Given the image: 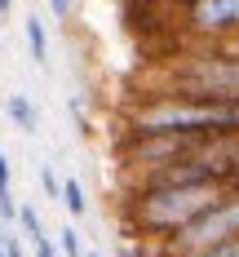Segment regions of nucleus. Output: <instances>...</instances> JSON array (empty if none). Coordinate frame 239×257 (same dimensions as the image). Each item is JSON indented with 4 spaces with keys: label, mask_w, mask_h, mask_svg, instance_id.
Listing matches in <instances>:
<instances>
[{
    "label": "nucleus",
    "mask_w": 239,
    "mask_h": 257,
    "mask_svg": "<svg viewBox=\"0 0 239 257\" xmlns=\"http://www.w3.org/2000/svg\"><path fill=\"white\" fill-rule=\"evenodd\" d=\"M129 133H182V138H239V98H204L182 89L142 93L124 111Z\"/></svg>",
    "instance_id": "f257e3e1"
},
{
    "label": "nucleus",
    "mask_w": 239,
    "mask_h": 257,
    "mask_svg": "<svg viewBox=\"0 0 239 257\" xmlns=\"http://www.w3.org/2000/svg\"><path fill=\"white\" fill-rule=\"evenodd\" d=\"M217 186H199V182H155V178H133L124 191V226L133 239H151L164 244L168 235H177L199 217L204 208L217 200Z\"/></svg>",
    "instance_id": "f03ea898"
},
{
    "label": "nucleus",
    "mask_w": 239,
    "mask_h": 257,
    "mask_svg": "<svg viewBox=\"0 0 239 257\" xmlns=\"http://www.w3.org/2000/svg\"><path fill=\"white\" fill-rule=\"evenodd\" d=\"M164 89L204 93V98H239V40H221V45L204 40V49L173 58V67L164 71Z\"/></svg>",
    "instance_id": "7ed1b4c3"
},
{
    "label": "nucleus",
    "mask_w": 239,
    "mask_h": 257,
    "mask_svg": "<svg viewBox=\"0 0 239 257\" xmlns=\"http://www.w3.org/2000/svg\"><path fill=\"white\" fill-rule=\"evenodd\" d=\"M186 31L199 40H239V0H195L186 9Z\"/></svg>",
    "instance_id": "20e7f679"
},
{
    "label": "nucleus",
    "mask_w": 239,
    "mask_h": 257,
    "mask_svg": "<svg viewBox=\"0 0 239 257\" xmlns=\"http://www.w3.org/2000/svg\"><path fill=\"white\" fill-rule=\"evenodd\" d=\"M5 115L14 120V128H23V133H36L40 128V111H36V102L27 93H9L5 98Z\"/></svg>",
    "instance_id": "39448f33"
},
{
    "label": "nucleus",
    "mask_w": 239,
    "mask_h": 257,
    "mask_svg": "<svg viewBox=\"0 0 239 257\" xmlns=\"http://www.w3.org/2000/svg\"><path fill=\"white\" fill-rule=\"evenodd\" d=\"M23 31H27L31 62H36V67H45V62H49V36H45V23H40L36 14H27V18H23Z\"/></svg>",
    "instance_id": "423d86ee"
},
{
    "label": "nucleus",
    "mask_w": 239,
    "mask_h": 257,
    "mask_svg": "<svg viewBox=\"0 0 239 257\" xmlns=\"http://www.w3.org/2000/svg\"><path fill=\"white\" fill-rule=\"evenodd\" d=\"M62 208H67L71 217H84V213H89V195H84L80 178H62Z\"/></svg>",
    "instance_id": "0eeeda50"
},
{
    "label": "nucleus",
    "mask_w": 239,
    "mask_h": 257,
    "mask_svg": "<svg viewBox=\"0 0 239 257\" xmlns=\"http://www.w3.org/2000/svg\"><path fill=\"white\" fill-rule=\"evenodd\" d=\"M18 226L27 231V239H36V235H49V231H45V222H40V213H36L31 204H18Z\"/></svg>",
    "instance_id": "6e6552de"
},
{
    "label": "nucleus",
    "mask_w": 239,
    "mask_h": 257,
    "mask_svg": "<svg viewBox=\"0 0 239 257\" xmlns=\"http://www.w3.org/2000/svg\"><path fill=\"white\" fill-rule=\"evenodd\" d=\"M58 248H62V257H84V244H80L76 226H62L58 231Z\"/></svg>",
    "instance_id": "1a4fd4ad"
},
{
    "label": "nucleus",
    "mask_w": 239,
    "mask_h": 257,
    "mask_svg": "<svg viewBox=\"0 0 239 257\" xmlns=\"http://www.w3.org/2000/svg\"><path fill=\"white\" fill-rule=\"evenodd\" d=\"M40 186H45V200H62V178L53 173V164H40Z\"/></svg>",
    "instance_id": "9d476101"
},
{
    "label": "nucleus",
    "mask_w": 239,
    "mask_h": 257,
    "mask_svg": "<svg viewBox=\"0 0 239 257\" xmlns=\"http://www.w3.org/2000/svg\"><path fill=\"white\" fill-rule=\"evenodd\" d=\"M186 257H239V239H226V244H212V248H199Z\"/></svg>",
    "instance_id": "9b49d317"
},
{
    "label": "nucleus",
    "mask_w": 239,
    "mask_h": 257,
    "mask_svg": "<svg viewBox=\"0 0 239 257\" xmlns=\"http://www.w3.org/2000/svg\"><path fill=\"white\" fill-rule=\"evenodd\" d=\"M67 111H71V120H76V128L84 133V138H89V133H93V124H89V115H84V102H80V98H71V102H67Z\"/></svg>",
    "instance_id": "f8f14e48"
},
{
    "label": "nucleus",
    "mask_w": 239,
    "mask_h": 257,
    "mask_svg": "<svg viewBox=\"0 0 239 257\" xmlns=\"http://www.w3.org/2000/svg\"><path fill=\"white\" fill-rule=\"evenodd\" d=\"M27 244H31V253H36V257H58V244H53L49 235H36V239H27Z\"/></svg>",
    "instance_id": "ddd939ff"
},
{
    "label": "nucleus",
    "mask_w": 239,
    "mask_h": 257,
    "mask_svg": "<svg viewBox=\"0 0 239 257\" xmlns=\"http://www.w3.org/2000/svg\"><path fill=\"white\" fill-rule=\"evenodd\" d=\"M53 18H71V0H49Z\"/></svg>",
    "instance_id": "4468645a"
},
{
    "label": "nucleus",
    "mask_w": 239,
    "mask_h": 257,
    "mask_svg": "<svg viewBox=\"0 0 239 257\" xmlns=\"http://www.w3.org/2000/svg\"><path fill=\"white\" fill-rule=\"evenodd\" d=\"M190 5H195V0H168V9H182V14L190 9Z\"/></svg>",
    "instance_id": "2eb2a0df"
},
{
    "label": "nucleus",
    "mask_w": 239,
    "mask_h": 257,
    "mask_svg": "<svg viewBox=\"0 0 239 257\" xmlns=\"http://www.w3.org/2000/svg\"><path fill=\"white\" fill-rule=\"evenodd\" d=\"M14 14V0H0V18H9Z\"/></svg>",
    "instance_id": "dca6fc26"
},
{
    "label": "nucleus",
    "mask_w": 239,
    "mask_h": 257,
    "mask_svg": "<svg viewBox=\"0 0 239 257\" xmlns=\"http://www.w3.org/2000/svg\"><path fill=\"white\" fill-rule=\"evenodd\" d=\"M120 257H142V253H137L133 244H124V248H120Z\"/></svg>",
    "instance_id": "f3484780"
},
{
    "label": "nucleus",
    "mask_w": 239,
    "mask_h": 257,
    "mask_svg": "<svg viewBox=\"0 0 239 257\" xmlns=\"http://www.w3.org/2000/svg\"><path fill=\"white\" fill-rule=\"evenodd\" d=\"M84 257H98V253H84Z\"/></svg>",
    "instance_id": "a211bd4d"
}]
</instances>
